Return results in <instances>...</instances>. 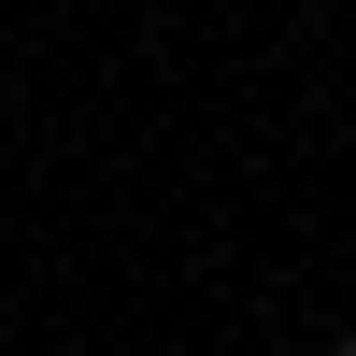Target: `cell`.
<instances>
[{
    "label": "cell",
    "mask_w": 356,
    "mask_h": 356,
    "mask_svg": "<svg viewBox=\"0 0 356 356\" xmlns=\"http://www.w3.org/2000/svg\"><path fill=\"white\" fill-rule=\"evenodd\" d=\"M328 356H356V328H342V342H328Z\"/></svg>",
    "instance_id": "6da1fadb"
}]
</instances>
